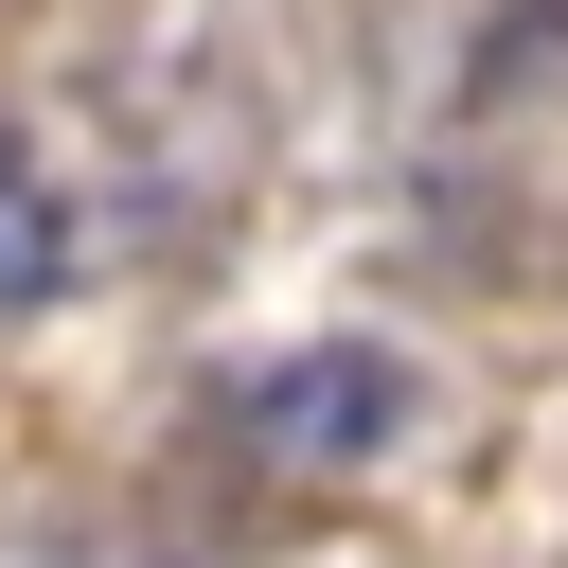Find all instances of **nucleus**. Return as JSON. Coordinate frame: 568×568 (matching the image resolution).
Masks as SVG:
<instances>
[{"instance_id": "obj_1", "label": "nucleus", "mask_w": 568, "mask_h": 568, "mask_svg": "<svg viewBox=\"0 0 568 568\" xmlns=\"http://www.w3.org/2000/svg\"><path fill=\"white\" fill-rule=\"evenodd\" d=\"M408 408H426V373L373 355V337H302V355H266V373H231V444H248V462H302V479L390 462Z\"/></svg>"}]
</instances>
